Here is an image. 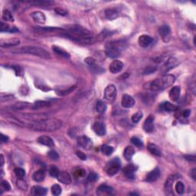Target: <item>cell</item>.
<instances>
[{
    "mask_svg": "<svg viewBox=\"0 0 196 196\" xmlns=\"http://www.w3.org/2000/svg\"><path fill=\"white\" fill-rule=\"evenodd\" d=\"M62 122L58 119H42L25 124V127L39 132H54L60 129Z\"/></svg>",
    "mask_w": 196,
    "mask_h": 196,
    "instance_id": "1",
    "label": "cell"
},
{
    "mask_svg": "<svg viewBox=\"0 0 196 196\" xmlns=\"http://www.w3.org/2000/svg\"><path fill=\"white\" fill-rule=\"evenodd\" d=\"M65 37L84 44H91L94 41V37L91 32L79 25H74L67 31V33L64 34Z\"/></svg>",
    "mask_w": 196,
    "mask_h": 196,
    "instance_id": "2",
    "label": "cell"
},
{
    "mask_svg": "<svg viewBox=\"0 0 196 196\" xmlns=\"http://www.w3.org/2000/svg\"><path fill=\"white\" fill-rule=\"evenodd\" d=\"M176 81V77L172 74L165 75L160 78L155 79L149 84V89L152 91H161L172 86Z\"/></svg>",
    "mask_w": 196,
    "mask_h": 196,
    "instance_id": "3",
    "label": "cell"
},
{
    "mask_svg": "<svg viewBox=\"0 0 196 196\" xmlns=\"http://www.w3.org/2000/svg\"><path fill=\"white\" fill-rule=\"evenodd\" d=\"M13 54H29L44 59H51V56L48 51L38 46H24L12 51Z\"/></svg>",
    "mask_w": 196,
    "mask_h": 196,
    "instance_id": "4",
    "label": "cell"
},
{
    "mask_svg": "<svg viewBox=\"0 0 196 196\" xmlns=\"http://www.w3.org/2000/svg\"><path fill=\"white\" fill-rule=\"evenodd\" d=\"M120 169V161L118 158H114L106 166V172L109 176H115Z\"/></svg>",
    "mask_w": 196,
    "mask_h": 196,
    "instance_id": "5",
    "label": "cell"
},
{
    "mask_svg": "<svg viewBox=\"0 0 196 196\" xmlns=\"http://www.w3.org/2000/svg\"><path fill=\"white\" fill-rule=\"evenodd\" d=\"M117 94V92L116 87L114 84H110L105 88L103 97H104L105 100H107V101L112 102L115 100Z\"/></svg>",
    "mask_w": 196,
    "mask_h": 196,
    "instance_id": "6",
    "label": "cell"
},
{
    "mask_svg": "<svg viewBox=\"0 0 196 196\" xmlns=\"http://www.w3.org/2000/svg\"><path fill=\"white\" fill-rule=\"evenodd\" d=\"M121 54V50L117 48V47L112 45L110 42L107 45V50H106V55L107 57L111 58H116L119 57Z\"/></svg>",
    "mask_w": 196,
    "mask_h": 196,
    "instance_id": "7",
    "label": "cell"
},
{
    "mask_svg": "<svg viewBox=\"0 0 196 196\" xmlns=\"http://www.w3.org/2000/svg\"><path fill=\"white\" fill-rule=\"evenodd\" d=\"M77 143L81 147H82L84 150H91L93 147L91 140L87 136H80L77 138Z\"/></svg>",
    "mask_w": 196,
    "mask_h": 196,
    "instance_id": "8",
    "label": "cell"
},
{
    "mask_svg": "<svg viewBox=\"0 0 196 196\" xmlns=\"http://www.w3.org/2000/svg\"><path fill=\"white\" fill-rule=\"evenodd\" d=\"M159 34H160L161 38L165 42H167L169 41L170 34H171V29L168 25H163L159 27Z\"/></svg>",
    "mask_w": 196,
    "mask_h": 196,
    "instance_id": "9",
    "label": "cell"
},
{
    "mask_svg": "<svg viewBox=\"0 0 196 196\" xmlns=\"http://www.w3.org/2000/svg\"><path fill=\"white\" fill-rule=\"evenodd\" d=\"M178 65V59H176L175 58H170L166 61L165 65L162 66V72H169V71L171 70V69L176 67Z\"/></svg>",
    "mask_w": 196,
    "mask_h": 196,
    "instance_id": "10",
    "label": "cell"
},
{
    "mask_svg": "<svg viewBox=\"0 0 196 196\" xmlns=\"http://www.w3.org/2000/svg\"><path fill=\"white\" fill-rule=\"evenodd\" d=\"M154 120L155 117L154 116L150 115L146 118L143 124V130L146 133H152L154 130Z\"/></svg>",
    "mask_w": 196,
    "mask_h": 196,
    "instance_id": "11",
    "label": "cell"
},
{
    "mask_svg": "<svg viewBox=\"0 0 196 196\" xmlns=\"http://www.w3.org/2000/svg\"><path fill=\"white\" fill-rule=\"evenodd\" d=\"M123 67H124V63L119 60H115L110 63L109 70L112 74H117L122 71Z\"/></svg>",
    "mask_w": 196,
    "mask_h": 196,
    "instance_id": "12",
    "label": "cell"
},
{
    "mask_svg": "<svg viewBox=\"0 0 196 196\" xmlns=\"http://www.w3.org/2000/svg\"><path fill=\"white\" fill-rule=\"evenodd\" d=\"M134 98L129 94H124L122 98V100H121V104L125 108H131L135 105Z\"/></svg>",
    "mask_w": 196,
    "mask_h": 196,
    "instance_id": "13",
    "label": "cell"
},
{
    "mask_svg": "<svg viewBox=\"0 0 196 196\" xmlns=\"http://www.w3.org/2000/svg\"><path fill=\"white\" fill-rule=\"evenodd\" d=\"M152 41H153L152 38L150 37V35H147V34L140 35L138 39L139 45L142 47V48H147V47H149L152 44Z\"/></svg>",
    "mask_w": 196,
    "mask_h": 196,
    "instance_id": "14",
    "label": "cell"
},
{
    "mask_svg": "<svg viewBox=\"0 0 196 196\" xmlns=\"http://www.w3.org/2000/svg\"><path fill=\"white\" fill-rule=\"evenodd\" d=\"M4 117L6 118V120L8 121L10 124L15 125L17 126H20V127H25V123L20 120L19 118L15 117V116L10 115V114H6V116Z\"/></svg>",
    "mask_w": 196,
    "mask_h": 196,
    "instance_id": "15",
    "label": "cell"
},
{
    "mask_svg": "<svg viewBox=\"0 0 196 196\" xmlns=\"http://www.w3.org/2000/svg\"><path fill=\"white\" fill-rule=\"evenodd\" d=\"M31 16H32V19L38 24H44L46 21V17L45 15V14L41 12H33L31 14Z\"/></svg>",
    "mask_w": 196,
    "mask_h": 196,
    "instance_id": "16",
    "label": "cell"
},
{
    "mask_svg": "<svg viewBox=\"0 0 196 196\" xmlns=\"http://www.w3.org/2000/svg\"><path fill=\"white\" fill-rule=\"evenodd\" d=\"M159 177H160V170L158 168H156L155 169H153L147 174L146 179L148 183H153V182L156 181Z\"/></svg>",
    "mask_w": 196,
    "mask_h": 196,
    "instance_id": "17",
    "label": "cell"
},
{
    "mask_svg": "<svg viewBox=\"0 0 196 196\" xmlns=\"http://www.w3.org/2000/svg\"><path fill=\"white\" fill-rule=\"evenodd\" d=\"M93 130L98 136H104L106 133L105 125L101 122H96L93 126Z\"/></svg>",
    "mask_w": 196,
    "mask_h": 196,
    "instance_id": "18",
    "label": "cell"
},
{
    "mask_svg": "<svg viewBox=\"0 0 196 196\" xmlns=\"http://www.w3.org/2000/svg\"><path fill=\"white\" fill-rule=\"evenodd\" d=\"M180 93H181V89L179 87H173L169 91V98L172 101L177 102L180 98Z\"/></svg>",
    "mask_w": 196,
    "mask_h": 196,
    "instance_id": "19",
    "label": "cell"
},
{
    "mask_svg": "<svg viewBox=\"0 0 196 196\" xmlns=\"http://www.w3.org/2000/svg\"><path fill=\"white\" fill-rule=\"evenodd\" d=\"M137 169V167L133 165H128L126 167L124 168L123 169V172H124V175L126 177H128L129 178H134V175H135V172Z\"/></svg>",
    "mask_w": 196,
    "mask_h": 196,
    "instance_id": "20",
    "label": "cell"
},
{
    "mask_svg": "<svg viewBox=\"0 0 196 196\" xmlns=\"http://www.w3.org/2000/svg\"><path fill=\"white\" fill-rule=\"evenodd\" d=\"M38 142L41 145L46 146L48 147H54L55 143L54 140L50 136H41L38 138Z\"/></svg>",
    "mask_w": 196,
    "mask_h": 196,
    "instance_id": "21",
    "label": "cell"
},
{
    "mask_svg": "<svg viewBox=\"0 0 196 196\" xmlns=\"http://www.w3.org/2000/svg\"><path fill=\"white\" fill-rule=\"evenodd\" d=\"M97 190H98L97 192H98V195H103V194H105V195H112L114 192V188L107 185H100Z\"/></svg>",
    "mask_w": 196,
    "mask_h": 196,
    "instance_id": "22",
    "label": "cell"
},
{
    "mask_svg": "<svg viewBox=\"0 0 196 196\" xmlns=\"http://www.w3.org/2000/svg\"><path fill=\"white\" fill-rule=\"evenodd\" d=\"M57 178H58V180L60 183L65 184V185H69V184L72 183V177L67 172H60Z\"/></svg>",
    "mask_w": 196,
    "mask_h": 196,
    "instance_id": "23",
    "label": "cell"
},
{
    "mask_svg": "<svg viewBox=\"0 0 196 196\" xmlns=\"http://www.w3.org/2000/svg\"><path fill=\"white\" fill-rule=\"evenodd\" d=\"M176 179V176H171L166 180V183H165V189H166V192L168 194L172 193V189H173V184H174L175 181Z\"/></svg>",
    "mask_w": 196,
    "mask_h": 196,
    "instance_id": "24",
    "label": "cell"
},
{
    "mask_svg": "<svg viewBox=\"0 0 196 196\" xmlns=\"http://www.w3.org/2000/svg\"><path fill=\"white\" fill-rule=\"evenodd\" d=\"M20 40L17 39H7V40H3L0 43V46L3 47V48H10V47H14L18 45H19Z\"/></svg>",
    "mask_w": 196,
    "mask_h": 196,
    "instance_id": "25",
    "label": "cell"
},
{
    "mask_svg": "<svg viewBox=\"0 0 196 196\" xmlns=\"http://www.w3.org/2000/svg\"><path fill=\"white\" fill-rule=\"evenodd\" d=\"M105 15L106 17H107L108 19L110 20H113V19H117L118 16H119V13L118 11L117 8H108L105 11Z\"/></svg>",
    "mask_w": 196,
    "mask_h": 196,
    "instance_id": "26",
    "label": "cell"
},
{
    "mask_svg": "<svg viewBox=\"0 0 196 196\" xmlns=\"http://www.w3.org/2000/svg\"><path fill=\"white\" fill-rule=\"evenodd\" d=\"M32 178L33 179H34V181L37 182V183H41V182H42L43 180L45 179V172L43 169L37 170V171L34 172V173L33 174Z\"/></svg>",
    "mask_w": 196,
    "mask_h": 196,
    "instance_id": "27",
    "label": "cell"
},
{
    "mask_svg": "<svg viewBox=\"0 0 196 196\" xmlns=\"http://www.w3.org/2000/svg\"><path fill=\"white\" fill-rule=\"evenodd\" d=\"M160 108L162 109V110L166 112L176 111V110H177V109H178L176 106H175L174 104H172V103H169V102L168 101L162 103V104L160 105Z\"/></svg>",
    "mask_w": 196,
    "mask_h": 196,
    "instance_id": "28",
    "label": "cell"
},
{
    "mask_svg": "<svg viewBox=\"0 0 196 196\" xmlns=\"http://www.w3.org/2000/svg\"><path fill=\"white\" fill-rule=\"evenodd\" d=\"M147 149L150 151L151 153L154 156H162V152L161 150L158 148L156 145L153 143H149L147 146Z\"/></svg>",
    "mask_w": 196,
    "mask_h": 196,
    "instance_id": "29",
    "label": "cell"
},
{
    "mask_svg": "<svg viewBox=\"0 0 196 196\" xmlns=\"http://www.w3.org/2000/svg\"><path fill=\"white\" fill-rule=\"evenodd\" d=\"M135 154V149L133 146H126L124 152V156L126 160H130Z\"/></svg>",
    "mask_w": 196,
    "mask_h": 196,
    "instance_id": "30",
    "label": "cell"
},
{
    "mask_svg": "<svg viewBox=\"0 0 196 196\" xmlns=\"http://www.w3.org/2000/svg\"><path fill=\"white\" fill-rule=\"evenodd\" d=\"M0 31H1L2 32H10V33L19 32V29H17L16 28H13V29H12V28H10L9 26H8V25L4 23L3 22H1V23H0Z\"/></svg>",
    "mask_w": 196,
    "mask_h": 196,
    "instance_id": "31",
    "label": "cell"
},
{
    "mask_svg": "<svg viewBox=\"0 0 196 196\" xmlns=\"http://www.w3.org/2000/svg\"><path fill=\"white\" fill-rule=\"evenodd\" d=\"M52 49L55 53L58 54V55H60V56L63 57V58H70V54H69L68 52H67L65 50L62 49V48H59V47L58 46H53Z\"/></svg>",
    "mask_w": 196,
    "mask_h": 196,
    "instance_id": "32",
    "label": "cell"
},
{
    "mask_svg": "<svg viewBox=\"0 0 196 196\" xmlns=\"http://www.w3.org/2000/svg\"><path fill=\"white\" fill-rule=\"evenodd\" d=\"M96 110L99 114H103L107 110V104L102 100H98L96 104Z\"/></svg>",
    "mask_w": 196,
    "mask_h": 196,
    "instance_id": "33",
    "label": "cell"
},
{
    "mask_svg": "<svg viewBox=\"0 0 196 196\" xmlns=\"http://www.w3.org/2000/svg\"><path fill=\"white\" fill-rule=\"evenodd\" d=\"M76 87H77V86L74 85V86H71L70 87L67 88V89L58 90V91H57V94H58L59 96H65V95L69 94V93L74 91L76 89Z\"/></svg>",
    "mask_w": 196,
    "mask_h": 196,
    "instance_id": "34",
    "label": "cell"
},
{
    "mask_svg": "<svg viewBox=\"0 0 196 196\" xmlns=\"http://www.w3.org/2000/svg\"><path fill=\"white\" fill-rule=\"evenodd\" d=\"M33 193L35 195H39V196H42V195H45L47 194V189L45 188H43V187L41 186H34V188H32Z\"/></svg>",
    "mask_w": 196,
    "mask_h": 196,
    "instance_id": "35",
    "label": "cell"
},
{
    "mask_svg": "<svg viewBox=\"0 0 196 196\" xmlns=\"http://www.w3.org/2000/svg\"><path fill=\"white\" fill-rule=\"evenodd\" d=\"M2 18L3 19V20L6 21V22H13L14 21V17L12 14L11 12L9 10H4L3 12V15H2Z\"/></svg>",
    "mask_w": 196,
    "mask_h": 196,
    "instance_id": "36",
    "label": "cell"
},
{
    "mask_svg": "<svg viewBox=\"0 0 196 196\" xmlns=\"http://www.w3.org/2000/svg\"><path fill=\"white\" fill-rule=\"evenodd\" d=\"M100 150L106 156H110L114 152V148L112 146H110L107 145L102 146Z\"/></svg>",
    "mask_w": 196,
    "mask_h": 196,
    "instance_id": "37",
    "label": "cell"
},
{
    "mask_svg": "<svg viewBox=\"0 0 196 196\" xmlns=\"http://www.w3.org/2000/svg\"><path fill=\"white\" fill-rule=\"evenodd\" d=\"M29 105L30 104H29V103H26V102H19V103H15L13 107L15 109V110H23V109L29 107Z\"/></svg>",
    "mask_w": 196,
    "mask_h": 196,
    "instance_id": "38",
    "label": "cell"
},
{
    "mask_svg": "<svg viewBox=\"0 0 196 196\" xmlns=\"http://www.w3.org/2000/svg\"><path fill=\"white\" fill-rule=\"evenodd\" d=\"M51 191L52 195L57 196V195H59L61 193L62 188L60 185H58V184H55V185H52V187H51Z\"/></svg>",
    "mask_w": 196,
    "mask_h": 196,
    "instance_id": "39",
    "label": "cell"
},
{
    "mask_svg": "<svg viewBox=\"0 0 196 196\" xmlns=\"http://www.w3.org/2000/svg\"><path fill=\"white\" fill-rule=\"evenodd\" d=\"M175 188H176L177 193L181 195V194H183L184 192H185V185H184L183 183H182V182H178V183L176 184Z\"/></svg>",
    "mask_w": 196,
    "mask_h": 196,
    "instance_id": "40",
    "label": "cell"
},
{
    "mask_svg": "<svg viewBox=\"0 0 196 196\" xmlns=\"http://www.w3.org/2000/svg\"><path fill=\"white\" fill-rule=\"evenodd\" d=\"M14 172L19 178H23L25 176V171L22 168H15L14 169Z\"/></svg>",
    "mask_w": 196,
    "mask_h": 196,
    "instance_id": "41",
    "label": "cell"
},
{
    "mask_svg": "<svg viewBox=\"0 0 196 196\" xmlns=\"http://www.w3.org/2000/svg\"><path fill=\"white\" fill-rule=\"evenodd\" d=\"M29 3L32 5H35V6H48L52 4V2H48V1H35V2H29Z\"/></svg>",
    "mask_w": 196,
    "mask_h": 196,
    "instance_id": "42",
    "label": "cell"
},
{
    "mask_svg": "<svg viewBox=\"0 0 196 196\" xmlns=\"http://www.w3.org/2000/svg\"><path fill=\"white\" fill-rule=\"evenodd\" d=\"M38 29L42 31V32H55V31H64L60 28L55 27H37Z\"/></svg>",
    "mask_w": 196,
    "mask_h": 196,
    "instance_id": "43",
    "label": "cell"
},
{
    "mask_svg": "<svg viewBox=\"0 0 196 196\" xmlns=\"http://www.w3.org/2000/svg\"><path fill=\"white\" fill-rule=\"evenodd\" d=\"M17 186H18L19 188L20 189H22V191L27 190V188H28L27 183L24 181L23 178H19V180L17 182Z\"/></svg>",
    "mask_w": 196,
    "mask_h": 196,
    "instance_id": "44",
    "label": "cell"
},
{
    "mask_svg": "<svg viewBox=\"0 0 196 196\" xmlns=\"http://www.w3.org/2000/svg\"><path fill=\"white\" fill-rule=\"evenodd\" d=\"M142 118H143V113L137 112L132 116L131 119L133 123H138L139 121L142 119Z\"/></svg>",
    "mask_w": 196,
    "mask_h": 196,
    "instance_id": "45",
    "label": "cell"
},
{
    "mask_svg": "<svg viewBox=\"0 0 196 196\" xmlns=\"http://www.w3.org/2000/svg\"><path fill=\"white\" fill-rule=\"evenodd\" d=\"M49 173L50 175H51L52 177H58L59 173H60V172H59V169H58V168L56 167V166H52L51 168H50L49 169Z\"/></svg>",
    "mask_w": 196,
    "mask_h": 196,
    "instance_id": "46",
    "label": "cell"
},
{
    "mask_svg": "<svg viewBox=\"0 0 196 196\" xmlns=\"http://www.w3.org/2000/svg\"><path fill=\"white\" fill-rule=\"evenodd\" d=\"M131 143L137 147H142L143 146V142L138 137H136V136H133V137L131 138Z\"/></svg>",
    "mask_w": 196,
    "mask_h": 196,
    "instance_id": "47",
    "label": "cell"
},
{
    "mask_svg": "<svg viewBox=\"0 0 196 196\" xmlns=\"http://www.w3.org/2000/svg\"><path fill=\"white\" fill-rule=\"evenodd\" d=\"M98 179V176L97 173L93 172L89 173V175H88V176H87L88 181L91 182V183H94V182H96Z\"/></svg>",
    "mask_w": 196,
    "mask_h": 196,
    "instance_id": "48",
    "label": "cell"
},
{
    "mask_svg": "<svg viewBox=\"0 0 196 196\" xmlns=\"http://www.w3.org/2000/svg\"><path fill=\"white\" fill-rule=\"evenodd\" d=\"M48 156H49V158L52 160H58L59 159V155L58 152L55 150H51L49 152H48Z\"/></svg>",
    "mask_w": 196,
    "mask_h": 196,
    "instance_id": "49",
    "label": "cell"
},
{
    "mask_svg": "<svg viewBox=\"0 0 196 196\" xmlns=\"http://www.w3.org/2000/svg\"><path fill=\"white\" fill-rule=\"evenodd\" d=\"M50 105V102L48 101H37L35 102V106L36 107H48Z\"/></svg>",
    "mask_w": 196,
    "mask_h": 196,
    "instance_id": "50",
    "label": "cell"
},
{
    "mask_svg": "<svg viewBox=\"0 0 196 196\" xmlns=\"http://www.w3.org/2000/svg\"><path fill=\"white\" fill-rule=\"evenodd\" d=\"M85 63L87 64L88 65L90 66H93L95 64V60L91 57H88V58H86L84 59Z\"/></svg>",
    "mask_w": 196,
    "mask_h": 196,
    "instance_id": "51",
    "label": "cell"
},
{
    "mask_svg": "<svg viewBox=\"0 0 196 196\" xmlns=\"http://www.w3.org/2000/svg\"><path fill=\"white\" fill-rule=\"evenodd\" d=\"M55 12L60 15H66L67 14V13L65 11V10H64L63 8H55Z\"/></svg>",
    "mask_w": 196,
    "mask_h": 196,
    "instance_id": "52",
    "label": "cell"
},
{
    "mask_svg": "<svg viewBox=\"0 0 196 196\" xmlns=\"http://www.w3.org/2000/svg\"><path fill=\"white\" fill-rule=\"evenodd\" d=\"M2 187L6 191H10L11 189V186H10L9 183L7 181H3L2 182Z\"/></svg>",
    "mask_w": 196,
    "mask_h": 196,
    "instance_id": "53",
    "label": "cell"
},
{
    "mask_svg": "<svg viewBox=\"0 0 196 196\" xmlns=\"http://www.w3.org/2000/svg\"><path fill=\"white\" fill-rule=\"evenodd\" d=\"M76 155H77V157L80 158L81 160H86L87 159V156L85 155L84 152H81V151H77V152H76Z\"/></svg>",
    "mask_w": 196,
    "mask_h": 196,
    "instance_id": "54",
    "label": "cell"
},
{
    "mask_svg": "<svg viewBox=\"0 0 196 196\" xmlns=\"http://www.w3.org/2000/svg\"><path fill=\"white\" fill-rule=\"evenodd\" d=\"M76 174H77V176H80V177H82L84 176L85 174V171L84 169H78L77 171H76Z\"/></svg>",
    "mask_w": 196,
    "mask_h": 196,
    "instance_id": "55",
    "label": "cell"
},
{
    "mask_svg": "<svg viewBox=\"0 0 196 196\" xmlns=\"http://www.w3.org/2000/svg\"><path fill=\"white\" fill-rule=\"evenodd\" d=\"M185 157L188 161H191V162H195V156H185Z\"/></svg>",
    "mask_w": 196,
    "mask_h": 196,
    "instance_id": "56",
    "label": "cell"
},
{
    "mask_svg": "<svg viewBox=\"0 0 196 196\" xmlns=\"http://www.w3.org/2000/svg\"><path fill=\"white\" fill-rule=\"evenodd\" d=\"M1 141L3 143H7L8 141V136H5L4 134H1Z\"/></svg>",
    "mask_w": 196,
    "mask_h": 196,
    "instance_id": "57",
    "label": "cell"
},
{
    "mask_svg": "<svg viewBox=\"0 0 196 196\" xmlns=\"http://www.w3.org/2000/svg\"><path fill=\"white\" fill-rule=\"evenodd\" d=\"M190 114H191L190 110H184V112H183V117H185V118L188 117H189Z\"/></svg>",
    "mask_w": 196,
    "mask_h": 196,
    "instance_id": "58",
    "label": "cell"
},
{
    "mask_svg": "<svg viewBox=\"0 0 196 196\" xmlns=\"http://www.w3.org/2000/svg\"><path fill=\"white\" fill-rule=\"evenodd\" d=\"M191 176L194 180H196V169H193L191 172Z\"/></svg>",
    "mask_w": 196,
    "mask_h": 196,
    "instance_id": "59",
    "label": "cell"
},
{
    "mask_svg": "<svg viewBox=\"0 0 196 196\" xmlns=\"http://www.w3.org/2000/svg\"><path fill=\"white\" fill-rule=\"evenodd\" d=\"M3 164H4V157L3 155H1V166H3Z\"/></svg>",
    "mask_w": 196,
    "mask_h": 196,
    "instance_id": "60",
    "label": "cell"
}]
</instances>
